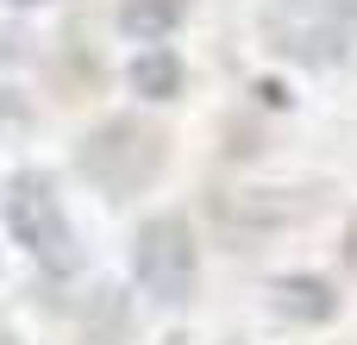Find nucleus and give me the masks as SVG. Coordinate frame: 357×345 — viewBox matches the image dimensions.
<instances>
[{"label": "nucleus", "mask_w": 357, "mask_h": 345, "mask_svg": "<svg viewBox=\"0 0 357 345\" xmlns=\"http://www.w3.org/2000/svg\"><path fill=\"white\" fill-rule=\"evenodd\" d=\"M257 94H264L270 107H289V88H282V82H257Z\"/></svg>", "instance_id": "nucleus-8"}, {"label": "nucleus", "mask_w": 357, "mask_h": 345, "mask_svg": "<svg viewBox=\"0 0 357 345\" xmlns=\"http://www.w3.org/2000/svg\"><path fill=\"white\" fill-rule=\"evenodd\" d=\"M264 38L301 69H333L357 50V0H270Z\"/></svg>", "instance_id": "nucleus-2"}, {"label": "nucleus", "mask_w": 357, "mask_h": 345, "mask_svg": "<svg viewBox=\"0 0 357 345\" xmlns=\"http://www.w3.org/2000/svg\"><path fill=\"white\" fill-rule=\"evenodd\" d=\"M182 13H188V0H119V31L151 44V38H169L182 25Z\"/></svg>", "instance_id": "nucleus-7"}, {"label": "nucleus", "mask_w": 357, "mask_h": 345, "mask_svg": "<svg viewBox=\"0 0 357 345\" xmlns=\"http://www.w3.org/2000/svg\"><path fill=\"white\" fill-rule=\"evenodd\" d=\"M126 82H132V94H138V101H176L188 75H182V57H176V50L151 44V50H138V57H132Z\"/></svg>", "instance_id": "nucleus-6"}, {"label": "nucleus", "mask_w": 357, "mask_h": 345, "mask_svg": "<svg viewBox=\"0 0 357 345\" xmlns=\"http://www.w3.org/2000/svg\"><path fill=\"white\" fill-rule=\"evenodd\" d=\"M195 270H201L195 226L182 214H151L138 226V239H132V277H138V289L151 302H163V308H182L195 295Z\"/></svg>", "instance_id": "nucleus-4"}, {"label": "nucleus", "mask_w": 357, "mask_h": 345, "mask_svg": "<svg viewBox=\"0 0 357 345\" xmlns=\"http://www.w3.org/2000/svg\"><path fill=\"white\" fill-rule=\"evenodd\" d=\"M0 6H44V0H0Z\"/></svg>", "instance_id": "nucleus-9"}, {"label": "nucleus", "mask_w": 357, "mask_h": 345, "mask_svg": "<svg viewBox=\"0 0 357 345\" xmlns=\"http://www.w3.org/2000/svg\"><path fill=\"white\" fill-rule=\"evenodd\" d=\"M163 157H169V138H163L151 119H138V113H113V119H100V126L75 145V170H82L100 195H113V201L144 195V189L157 182Z\"/></svg>", "instance_id": "nucleus-1"}, {"label": "nucleus", "mask_w": 357, "mask_h": 345, "mask_svg": "<svg viewBox=\"0 0 357 345\" xmlns=\"http://www.w3.org/2000/svg\"><path fill=\"white\" fill-rule=\"evenodd\" d=\"M0 214H6V233L19 239V251H25L38 270L69 277V270L82 264L75 226H69V214H63V201H56V182H50L44 170H19V176L6 182Z\"/></svg>", "instance_id": "nucleus-3"}, {"label": "nucleus", "mask_w": 357, "mask_h": 345, "mask_svg": "<svg viewBox=\"0 0 357 345\" xmlns=\"http://www.w3.org/2000/svg\"><path fill=\"white\" fill-rule=\"evenodd\" d=\"M270 308L295 327H326L339 314V289L326 277H307V270H289V277H270Z\"/></svg>", "instance_id": "nucleus-5"}]
</instances>
